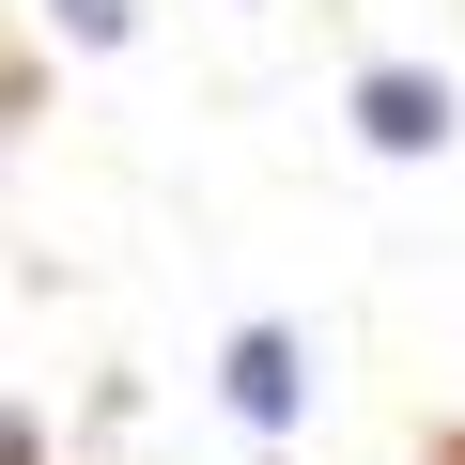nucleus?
<instances>
[{"instance_id":"obj_1","label":"nucleus","mask_w":465,"mask_h":465,"mask_svg":"<svg viewBox=\"0 0 465 465\" xmlns=\"http://www.w3.org/2000/svg\"><path fill=\"white\" fill-rule=\"evenodd\" d=\"M357 140H372V155H450V78L372 63V78H357Z\"/></svg>"},{"instance_id":"obj_2","label":"nucleus","mask_w":465,"mask_h":465,"mask_svg":"<svg viewBox=\"0 0 465 465\" xmlns=\"http://www.w3.org/2000/svg\"><path fill=\"white\" fill-rule=\"evenodd\" d=\"M217 372H232V419H264V434H280V419H295V388H311L295 326H232V357H217Z\"/></svg>"},{"instance_id":"obj_3","label":"nucleus","mask_w":465,"mask_h":465,"mask_svg":"<svg viewBox=\"0 0 465 465\" xmlns=\"http://www.w3.org/2000/svg\"><path fill=\"white\" fill-rule=\"evenodd\" d=\"M47 16H63L78 47H124V16H140V0H47Z\"/></svg>"},{"instance_id":"obj_4","label":"nucleus","mask_w":465,"mask_h":465,"mask_svg":"<svg viewBox=\"0 0 465 465\" xmlns=\"http://www.w3.org/2000/svg\"><path fill=\"white\" fill-rule=\"evenodd\" d=\"M434 465H465V434H450V450H434Z\"/></svg>"}]
</instances>
